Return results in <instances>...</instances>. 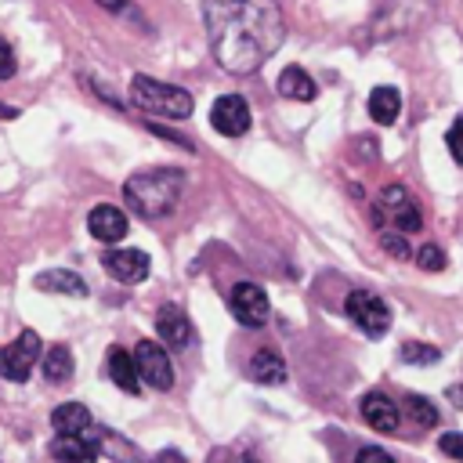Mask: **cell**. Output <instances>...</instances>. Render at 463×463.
I'll return each mask as SVG.
<instances>
[{"mask_svg":"<svg viewBox=\"0 0 463 463\" xmlns=\"http://www.w3.org/2000/svg\"><path fill=\"white\" fill-rule=\"evenodd\" d=\"M203 22L213 61L232 76L257 72L286 36L275 0H203Z\"/></svg>","mask_w":463,"mask_h":463,"instance_id":"1","label":"cell"},{"mask_svg":"<svg viewBox=\"0 0 463 463\" xmlns=\"http://www.w3.org/2000/svg\"><path fill=\"white\" fill-rule=\"evenodd\" d=\"M184 192V170L177 166H156V170H141V174H130L127 184H123V199L127 206L145 217V221H159L166 217L177 199Z\"/></svg>","mask_w":463,"mask_h":463,"instance_id":"2","label":"cell"},{"mask_svg":"<svg viewBox=\"0 0 463 463\" xmlns=\"http://www.w3.org/2000/svg\"><path fill=\"white\" fill-rule=\"evenodd\" d=\"M130 101L152 116H166V119H188L195 101L188 90L174 87V83H163V80H152V76H134L130 80Z\"/></svg>","mask_w":463,"mask_h":463,"instance_id":"3","label":"cell"},{"mask_svg":"<svg viewBox=\"0 0 463 463\" xmlns=\"http://www.w3.org/2000/svg\"><path fill=\"white\" fill-rule=\"evenodd\" d=\"M40 354H43L40 336L33 329H22L18 340H11V344L0 347V376L11 380V383H25L29 373H33V365L40 362Z\"/></svg>","mask_w":463,"mask_h":463,"instance_id":"4","label":"cell"},{"mask_svg":"<svg viewBox=\"0 0 463 463\" xmlns=\"http://www.w3.org/2000/svg\"><path fill=\"white\" fill-rule=\"evenodd\" d=\"M376 213H380V217H387V221H391V228H394V232H402V235H412V232H420V228H423L420 206H416V199L409 195V188H405V184H387V188L380 192V199H376Z\"/></svg>","mask_w":463,"mask_h":463,"instance_id":"5","label":"cell"},{"mask_svg":"<svg viewBox=\"0 0 463 463\" xmlns=\"http://www.w3.org/2000/svg\"><path fill=\"white\" fill-rule=\"evenodd\" d=\"M347 318L365 333V336H383L391 326V307L383 304V297H376L373 289H354L344 300Z\"/></svg>","mask_w":463,"mask_h":463,"instance_id":"6","label":"cell"},{"mask_svg":"<svg viewBox=\"0 0 463 463\" xmlns=\"http://www.w3.org/2000/svg\"><path fill=\"white\" fill-rule=\"evenodd\" d=\"M228 307L235 315V322L250 326V329H260L271 315V304H268V293L257 286V282H235L232 293H228Z\"/></svg>","mask_w":463,"mask_h":463,"instance_id":"7","label":"cell"},{"mask_svg":"<svg viewBox=\"0 0 463 463\" xmlns=\"http://www.w3.org/2000/svg\"><path fill=\"white\" fill-rule=\"evenodd\" d=\"M134 362H137V376L156 387V391H170L174 387V365H170V354L166 347H159L156 340H141L134 347Z\"/></svg>","mask_w":463,"mask_h":463,"instance_id":"8","label":"cell"},{"mask_svg":"<svg viewBox=\"0 0 463 463\" xmlns=\"http://www.w3.org/2000/svg\"><path fill=\"white\" fill-rule=\"evenodd\" d=\"M210 123H213V130L224 134V137L246 134V130H250V105H246V98H239V94L217 98L213 109H210Z\"/></svg>","mask_w":463,"mask_h":463,"instance_id":"9","label":"cell"},{"mask_svg":"<svg viewBox=\"0 0 463 463\" xmlns=\"http://www.w3.org/2000/svg\"><path fill=\"white\" fill-rule=\"evenodd\" d=\"M105 271L116 279V282H141L148 275V253L145 250H109L105 253Z\"/></svg>","mask_w":463,"mask_h":463,"instance_id":"10","label":"cell"},{"mask_svg":"<svg viewBox=\"0 0 463 463\" xmlns=\"http://www.w3.org/2000/svg\"><path fill=\"white\" fill-rule=\"evenodd\" d=\"M358 409H362V420H365L373 430H380V434H391V430L398 427V420H402L398 405H394L387 394H380V391H369V394L358 402Z\"/></svg>","mask_w":463,"mask_h":463,"instance_id":"11","label":"cell"},{"mask_svg":"<svg viewBox=\"0 0 463 463\" xmlns=\"http://www.w3.org/2000/svg\"><path fill=\"white\" fill-rule=\"evenodd\" d=\"M51 456L58 463H94L98 459V438L90 434H58L51 441Z\"/></svg>","mask_w":463,"mask_h":463,"instance_id":"12","label":"cell"},{"mask_svg":"<svg viewBox=\"0 0 463 463\" xmlns=\"http://www.w3.org/2000/svg\"><path fill=\"white\" fill-rule=\"evenodd\" d=\"M87 232L98 242H119L127 235V213L116 210V206H94L87 213Z\"/></svg>","mask_w":463,"mask_h":463,"instance_id":"13","label":"cell"},{"mask_svg":"<svg viewBox=\"0 0 463 463\" xmlns=\"http://www.w3.org/2000/svg\"><path fill=\"white\" fill-rule=\"evenodd\" d=\"M156 333H159V340H163L166 347H181V344H188V336H192V322H188V315H184L177 304H163V307L156 311Z\"/></svg>","mask_w":463,"mask_h":463,"instance_id":"14","label":"cell"},{"mask_svg":"<svg viewBox=\"0 0 463 463\" xmlns=\"http://www.w3.org/2000/svg\"><path fill=\"white\" fill-rule=\"evenodd\" d=\"M286 376H289L286 358H282L275 347H260V351L250 358V380H253V383L279 387V383H286Z\"/></svg>","mask_w":463,"mask_h":463,"instance_id":"15","label":"cell"},{"mask_svg":"<svg viewBox=\"0 0 463 463\" xmlns=\"http://www.w3.org/2000/svg\"><path fill=\"white\" fill-rule=\"evenodd\" d=\"M36 289H43V293H65V297H87V293H90L87 282H83L76 271H69V268L40 271V275H36Z\"/></svg>","mask_w":463,"mask_h":463,"instance_id":"16","label":"cell"},{"mask_svg":"<svg viewBox=\"0 0 463 463\" xmlns=\"http://www.w3.org/2000/svg\"><path fill=\"white\" fill-rule=\"evenodd\" d=\"M109 376H112V383H116L119 391L137 394V387H141L137 362H134L130 351H123V347H112V351H109Z\"/></svg>","mask_w":463,"mask_h":463,"instance_id":"17","label":"cell"},{"mask_svg":"<svg viewBox=\"0 0 463 463\" xmlns=\"http://www.w3.org/2000/svg\"><path fill=\"white\" fill-rule=\"evenodd\" d=\"M51 427L58 434H80L90 427V409L83 402H61L54 412H51Z\"/></svg>","mask_w":463,"mask_h":463,"instance_id":"18","label":"cell"},{"mask_svg":"<svg viewBox=\"0 0 463 463\" xmlns=\"http://www.w3.org/2000/svg\"><path fill=\"white\" fill-rule=\"evenodd\" d=\"M279 94L282 98H293V101H311L318 94V87H315V80L300 65H289V69L279 72Z\"/></svg>","mask_w":463,"mask_h":463,"instance_id":"19","label":"cell"},{"mask_svg":"<svg viewBox=\"0 0 463 463\" xmlns=\"http://www.w3.org/2000/svg\"><path fill=\"white\" fill-rule=\"evenodd\" d=\"M369 116L380 127H391L402 116V94L394 87H373V94H369Z\"/></svg>","mask_w":463,"mask_h":463,"instance_id":"20","label":"cell"},{"mask_svg":"<svg viewBox=\"0 0 463 463\" xmlns=\"http://www.w3.org/2000/svg\"><path fill=\"white\" fill-rule=\"evenodd\" d=\"M40 362H43V376L51 380V383H65L69 376H72V369H76V362H72V351L69 347H47L43 354H40Z\"/></svg>","mask_w":463,"mask_h":463,"instance_id":"21","label":"cell"},{"mask_svg":"<svg viewBox=\"0 0 463 463\" xmlns=\"http://www.w3.org/2000/svg\"><path fill=\"white\" fill-rule=\"evenodd\" d=\"M405 412H409V420L420 423V427H434V423H438V409L430 405V398L409 394V398H405Z\"/></svg>","mask_w":463,"mask_h":463,"instance_id":"22","label":"cell"},{"mask_svg":"<svg viewBox=\"0 0 463 463\" xmlns=\"http://www.w3.org/2000/svg\"><path fill=\"white\" fill-rule=\"evenodd\" d=\"M438 358H441V351L434 344H416V340L402 344V362H409V365H434Z\"/></svg>","mask_w":463,"mask_h":463,"instance_id":"23","label":"cell"},{"mask_svg":"<svg viewBox=\"0 0 463 463\" xmlns=\"http://www.w3.org/2000/svg\"><path fill=\"white\" fill-rule=\"evenodd\" d=\"M416 264H420L423 271H441V268H445V253H441V246H434V242L420 246V250H416Z\"/></svg>","mask_w":463,"mask_h":463,"instance_id":"24","label":"cell"},{"mask_svg":"<svg viewBox=\"0 0 463 463\" xmlns=\"http://www.w3.org/2000/svg\"><path fill=\"white\" fill-rule=\"evenodd\" d=\"M445 141H449V152H452V159L463 166V116L449 127V134H445Z\"/></svg>","mask_w":463,"mask_h":463,"instance_id":"25","label":"cell"},{"mask_svg":"<svg viewBox=\"0 0 463 463\" xmlns=\"http://www.w3.org/2000/svg\"><path fill=\"white\" fill-rule=\"evenodd\" d=\"M438 445H441V452H449L456 463H463V434H459V430L441 434V438H438Z\"/></svg>","mask_w":463,"mask_h":463,"instance_id":"26","label":"cell"},{"mask_svg":"<svg viewBox=\"0 0 463 463\" xmlns=\"http://www.w3.org/2000/svg\"><path fill=\"white\" fill-rule=\"evenodd\" d=\"M206 463H250V456L242 449H235V445H224V449H213Z\"/></svg>","mask_w":463,"mask_h":463,"instance_id":"27","label":"cell"},{"mask_svg":"<svg viewBox=\"0 0 463 463\" xmlns=\"http://www.w3.org/2000/svg\"><path fill=\"white\" fill-rule=\"evenodd\" d=\"M380 242H383V250H387V253H394V257H402V260L409 257V246H405V235H402V232H391V235L383 232V235H380Z\"/></svg>","mask_w":463,"mask_h":463,"instance_id":"28","label":"cell"},{"mask_svg":"<svg viewBox=\"0 0 463 463\" xmlns=\"http://www.w3.org/2000/svg\"><path fill=\"white\" fill-rule=\"evenodd\" d=\"M354 463H394L383 449H376V445H369V449H362L358 456H354Z\"/></svg>","mask_w":463,"mask_h":463,"instance_id":"29","label":"cell"},{"mask_svg":"<svg viewBox=\"0 0 463 463\" xmlns=\"http://www.w3.org/2000/svg\"><path fill=\"white\" fill-rule=\"evenodd\" d=\"M14 72V51L7 40H0V80H7Z\"/></svg>","mask_w":463,"mask_h":463,"instance_id":"30","label":"cell"},{"mask_svg":"<svg viewBox=\"0 0 463 463\" xmlns=\"http://www.w3.org/2000/svg\"><path fill=\"white\" fill-rule=\"evenodd\" d=\"M449 402H452L456 409H463V383H452V387H449Z\"/></svg>","mask_w":463,"mask_h":463,"instance_id":"31","label":"cell"},{"mask_svg":"<svg viewBox=\"0 0 463 463\" xmlns=\"http://www.w3.org/2000/svg\"><path fill=\"white\" fill-rule=\"evenodd\" d=\"M156 463H184V459H181V452L166 449V452H159V456H156Z\"/></svg>","mask_w":463,"mask_h":463,"instance_id":"32","label":"cell"},{"mask_svg":"<svg viewBox=\"0 0 463 463\" xmlns=\"http://www.w3.org/2000/svg\"><path fill=\"white\" fill-rule=\"evenodd\" d=\"M98 4H101L105 11H112V14H119V11L127 7V0H98Z\"/></svg>","mask_w":463,"mask_h":463,"instance_id":"33","label":"cell"},{"mask_svg":"<svg viewBox=\"0 0 463 463\" xmlns=\"http://www.w3.org/2000/svg\"><path fill=\"white\" fill-rule=\"evenodd\" d=\"M0 116H4V119H14V116H18V109H7V105H0Z\"/></svg>","mask_w":463,"mask_h":463,"instance_id":"34","label":"cell"}]
</instances>
